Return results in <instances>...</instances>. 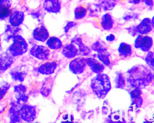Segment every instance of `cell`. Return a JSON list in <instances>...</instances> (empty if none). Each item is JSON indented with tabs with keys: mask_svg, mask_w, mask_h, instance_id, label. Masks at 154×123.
Masks as SVG:
<instances>
[{
	"mask_svg": "<svg viewBox=\"0 0 154 123\" xmlns=\"http://www.w3.org/2000/svg\"><path fill=\"white\" fill-rule=\"evenodd\" d=\"M76 25V23L74 22H68L67 25H66V26L64 28L65 31V32H66V33H67L70 28L73 27L75 26Z\"/></svg>",
	"mask_w": 154,
	"mask_h": 123,
	"instance_id": "d6a6232c",
	"label": "cell"
},
{
	"mask_svg": "<svg viewBox=\"0 0 154 123\" xmlns=\"http://www.w3.org/2000/svg\"><path fill=\"white\" fill-rule=\"evenodd\" d=\"M72 43L78 46L80 56H86L91 53V50L89 47L85 46L82 42V39L80 38L76 37L72 39Z\"/></svg>",
	"mask_w": 154,
	"mask_h": 123,
	"instance_id": "ffe728a7",
	"label": "cell"
},
{
	"mask_svg": "<svg viewBox=\"0 0 154 123\" xmlns=\"http://www.w3.org/2000/svg\"><path fill=\"white\" fill-rule=\"evenodd\" d=\"M99 5L105 10L113 9L116 4V0H98Z\"/></svg>",
	"mask_w": 154,
	"mask_h": 123,
	"instance_id": "484cf974",
	"label": "cell"
},
{
	"mask_svg": "<svg viewBox=\"0 0 154 123\" xmlns=\"http://www.w3.org/2000/svg\"><path fill=\"white\" fill-rule=\"evenodd\" d=\"M10 74L12 79L14 81L19 82H23L27 74L25 72H19L17 71H11Z\"/></svg>",
	"mask_w": 154,
	"mask_h": 123,
	"instance_id": "83f0119b",
	"label": "cell"
},
{
	"mask_svg": "<svg viewBox=\"0 0 154 123\" xmlns=\"http://www.w3.org/2000/svg\"><path fill=\"white\" fill-rule=\"evenodd\" d=\"M49 49L43 46H34L30 50V53L32 56L41 61H46L49 56Z\"/></svg>",
	"mask_w": 154,
	"mask_h": 123,
	"instance_id": "277c9868",
	"label": "cell"
},
{
	"mask_svg": "<svg viewBox=\"0 0 154 123\" xmlns=\"http://www.w3.org/2000/svg\"><path fill=\"white\" fill-rule=\"evenodd\" d=\"M86 67L85 59L78 57L72 60L69 64V69L72 73L79 74H82Z\"/></svg>",
	"mask_w": 154,
	"mask_h": 123,
	"instance_id": "52a82bcc",
	"label": "cell"
},
{
	"mask_svg": "<svg viewBox=\"0 0 154 123\" xmlns=\"http://www.w3.org/2000/svg\"><path fill=\"white\" fill-rule=\"evenodd\" d=\"M118 51L119 55L124 58L131 56L132 53L131 46L126 43H121L120 44Z\"/></svg>",
	"mask_w": 154,
	"mask_h": 123,
	"instance_id": "603a6c76",
	"label": "cell"
},
{
	"mask_svg": "<svg viewBox=\"0 0 154 123\" xmlns=\"http://www.w3.org/2000/svg\"><path fill=\"white\" fill-rule=\"evenodd\" d=\"M10 84L6 83L3 86L0 87V100H1L4 98L6 93L8 92L10 88Z\"/></svg>",
	"mask_w": 154,
	"mask_h": 123,
	"instance_id": "4dcf8cb0",
	"label": "cell"
},
{
	"mask_svg": "<svg viewBox=\"0 0 154 123\" xmlns=\"http://www.w3.org/2000/svg\"><path fill=\"white\" fill-rule=\"evenodd\" d=\"M154 26L149 18H145L136 27V30L141 34H145L150 32L152 30Z\"/></svg>",
	"mask_w": 154,
	"mask_h": 123,
	"instance_id": "5bb4252c",
	"label": "cell"
},
{
	"mask_svg": "<svg viewBox=\"0 0 154 123\" xmlns=\"http://www.w3.org/2000/svg\"><path fill=\"white\" fill-rule=\"evenodd\" d=\"M43 8L49 13H58L61 8V0H45Z\"/></svg>",
	"mask_w": 154,
	"mask_h": 123,
	"instance_id": "30bf717a",
	"label": "cell"
},
{
	"mask_svg": "<svg viewBox=\"0 0 154 123\" xmlns=\"http://www.w3.org/2000/svg\"><path fill=\"white\" fill-rule=\"evenodd\" d=\"M13 62L11 56H4L0 57V75L11 67Z\"/></svg>",
	"mask_w": 154,
	"mask_h": 123,
	"instance_id": "d6986e66",
	"label": "cell"
},
{
	"mask_svg": "<svg viewBox=\"0 0 154 123\" xmlns=\"http://www.w3.org/2000/svg\"><path fill=\"white\" fill-rule=\"evenodd\" d=\"M92 49L98 52V58L100 61H101L105 65H109L110 64L109 59L110 55L106 48L102 47L99 43H96L93 46Z\"/></svg>",
	"mask_w": 154,
	"mask_h": 123,
	"instance_id": "9c48e42d",
	"label": "cell"
},
{
	"mask_svg": "<svg viewBox=\"0 0 154 123\" xmlns=\"http://www.w3.org/2000/svg\"><path fill=\"white\" fill-rule=\"evenodd\" d=\"M141 0H128V2L131 4H139Z\"/></svg>",
	"mask_w": 154,
	"mask_h": 123,
	"instance_id": "e575fe53",
	"label": "cell"
},
{
	"mask_svg": "<svg viewBox=\"0 0 154 123\" xmlns=\"http://www.w3.org/2000/svg\"><path fill=\"white\" fill-rule=\"evenodd\" d=\"M47 45L51 49H59L62 48L63 44L60 39L56 37H51L48 40Z\"/></svg>",
	"mask_w": 154,
	"mask_h": 123,
	"instance_id": "d4e9b609",
	"label": "cell"
},
{
	"mask_svg": "<svg viewBox=\"0 0 154 123\" xmlns=\"http://www.w3.org/2000/svg\"><path fill=\"white\" fill-rule=\"evenodd\" d=\"M115 39V37L113 35V34H111L109 35L108 36L106 37V39L108 41H112L114 40Z\"/></svg>",
	"mask_w": 154,
	"mask_h": 123,
	"instance_id": "d590c367",
	"label": "cell"
},
{
	"mask_svg": "<svg viewBox=\"0 0 154 123\" xmlns=\"http://www.w3.org/2000/svg\"><path fill=\"white\" fill-rule=\"evenodd\" d=\"M1 36H0V50H2L1 43Z\"/></svg>",
	"mask_w": 154,
	"mask_h": 123,
	"instance_id": "8d00e7d4",
	"label": "cell"
},
{
	"mask_svg": "<svg viewBox=\"0 0 154 123\" xmlns=\"http://www.w3.org/2000/svg\"><path fill=\"white\" fill-rule=\"evenodd\" d=\"M146 61L149 67L154 70V53L153 52H150L147 54L146 56Z\"/></svg>",
	"mask_w": 154,
	"mask_h": 123,
	"instance_id": "f546056e",
	"label": "cell"
},
{
	"mask_svg": "<svg viewBox=\"0 0 154 123\" xmlns=\"http://www.w3.org/2000/svg\"><path fill=\"white\" fill-rule=\"evenodd\" d=\"M27 88L22 84H20L14 87V93L17 99V103L18 105L26 103L29 99V96L27 95Z\"/></svg>",
	"mask_w": 154,
	"mask_h": 123,
	"instance_id": "ba28073f",
	"label": "cell"
},
{
	"mask_svg": "<svg viewBox=\"0 0 154 123\" xmlns=\"http://www.w3.org/2000/svg\"><path fill=\"white\" fill-rule=\"evenodd\" d=\"M153 45V40L150 37L139 35L135 40V46L140 48L144 52H148L150 50Z\"/></svg>",
	"mask_w": 154,
	"mask_h": 123,
	"instance_id": "8992f818",
	"label": "cell"
},
{
	"mask_svg": "<svg viewBox=\"0 0 154 123\" xmlns=\"http://www.w3.org/2000/svg\"><path fill=\"white\" fill-rule=\"evenodd\" d=\"M91 87L98 98H103L111 88L109 78L106 74H99L92 80Z\"/></svg>",
	"mask_w": 154,
	"mask_h": 123,
	"instance_id": "7a4b0ae2",
	"label": "cell"
},
{
	"mask_svg": "<svg viewBox=\"0 0 154 123\" xmlns=\"http://www.w3.org/2000/svg\"><path fill=\"white\" fill-rule=\"evenodd\" d=\"M33 37L35 40L40 42L45 41L49 36V33L44 26L36 28L33 31Z\"/></svg>",
	"mask_w": 154,
	"mask_h": 123,
	"instance_id": "4fadbf2b",
	"label": "cell"
},
{
	"mask_svg": "<svg viewBox=\"0 0 154 123\" xmlns=\"http://www.w3.org/2000/svg\"><path fill=\"white\" fill-rule=\"evenodd\" d=\"M85 62L92 71L97 74L101 73L104 70L103 64L94 58H86L85 59Z\"/></svg>",
	"mask_w": 154,
	"mask_h": 123,
	"instance_id": "2e32d148",
	"label": "cell"
},
{
	"mask_svg": "<svg viewBox=\"0 0 154 123\" xmlns=\"http://www.w3.org/2000/svg\"><path fill=\"white\" fill-rule=\"evenodd\" d=\"M141 94V91L140 89L139 88H136L131 93V98L133 99L132 105H135L137 108L140 107L142 103L143 100L140 96Z\"/></svg>",
	"mask_w": 154,
	"mask_h": 123,
	"instance_id": "cb8c5ba5",
	"label": "cell"
},
{
	"mask_svg": "<svg viewBox=\"0 0 154 123\" xmlns=\"http://www.w3.org/2000/svg\"><path fill=\"white\" fill-rule=\"evenodd\" d=\"M63 54L67 58H72L80 55L79 49L73 43L66 45L63 50Z\"/></svg>",
	"mask_w": 154,
	"mask_h": 123,
	"instance_id": "ac0fdd59",
	"label": "cell"
},
{
	"mask_svg": "<svg viewBox=\"0 0 154 123\" xmlns=\"http://www.w3.org/2000/svg\"><path fill=\"white\" fill-rule=\"evenodd\" d=\"M146 5L152 8L153 6V0H143Z\"/></svg>",
	"mask_w": 154,
	"mask_h": 123,
	"instance_id": "836d02e7",
	"label": "cell"
},
{
	"mask_svg": "<svg viewBox=\"0 0 154 123\" xmlns=\"http://www.w3.org/2000/svg\"><path fill=\"white\" fill-rule=\"evenodd\" d=\"M13 27H11L10 26H8L4 33L5 41H8L13 36L15 35L16 33L19 31V28Z\"/></svg>",
	"mask_w": 154,
	"mask_h": 123,
	"instance_id": "4316f807",
	"label": "cell"
},
{
	"mask_svg": "<svg viewBox=\"0 0 154 123\" xmlns=\"http://www.w3.org/2000/svg\"><path fill=\"white\" fill-rule=\"evenodd\" d=\"M57 66V64L56 62H47L39 66L38 71L42 74L49 75L54 73Z\"/></svg>",
	"mask_w": 154,
	"mask_h": 123,
	"instance_id": "e0dca14e",
	"label": "cell"
},
{
	"mask_svg": "<svg viewBox=\"0 0 154 123\" xmlns=\"http://www.w3.org/2000/svg\"><path fill=\"white\" fill-rule=\"evenodd\" d=\"M11 39L13 44L8 48L9 52L11 56H20L27 51V44L21 36L15 35L11 38Z\"/></svg>",
	"mask_w": 154,
	"mask_h": 123,
	"instance_id": "3957f363",
	"label": "cell"
},
{
	"mask_svg": "<svg viewBox=\"0 0 154 123\" xmlns=\"http://www.w3.org/2000/svg\"><path fill=\"white\" fill-rule=\"evenodd\" d=\"M87 10L82 6L77 7L75 10L74 15L75 19L80 20L86 16Z\"/></svg>",
	"mask_w": 154,
	"mask_h": 123,
	"instance_id": "f1b7e54d",
	"label": "cell"
},
{
	"mask_svg": "<svg viewBox=\"0 0 154 123\" xmlns=\"http://www.w3.org/2000/svg\"><path fill=\"white\" fill-rule=\"evenodd\" d=\"M20 116L21 118L27 122L34 121L36 116L35 108L33 106L24 105L20 108Z\"/></svg>",
	"mask_w": 154,
	"mask_h": 123,
	"instance_id": "5b68a950",
	"label": "cell"
},
{
	"mask_svg": "<svg viewBox=\"0 0 154 123\" xmlns=\"http://www.w3.org/2000/svg\"><path fill=\"white\" fill-rule=\"evenodd\" d=\"M11 123H18L21 122V117L20 116V109L17 103H11V106L9 111Z\"/></svg>",
	"mask_w": 154,
	"mask_h": 123,
	"instance_id": "7c38bea8",
	"label": "cell"
},
{
	"mask_svg": "<svg viewBox=\"0 0 154 123\" xmlns=\"http://www.w3.org/2000/svg\"><path fill=\"white\" fill-rule=\"evenodd\" d=\"M117 87L122 88L125 86V79L122 74H120L118 77V81L117 82Z\"/></svg>",
	"mask_w": 154,
	"mask_h": 123,
	"instance_id": "1f68e13d",
	"label": "cell"
},
{
	"mask_svg": "<svg viewBox=\"0 0 154 123\" xmlns=\"http://www.w3.org/2000/svg\"><path fill=\"white\" fill-rule=\"evenodd\" d=\"M114 24V21L112 16L109 13L105 14L101 18V25L104 30H109L112 28Z\"/></svg>",
	"mask_w": 154,
	"mask_h": 123,
	"instance_id": "44dd1931",
	"label": "cell"
},
{
	"mask_svg": "<svg viewBox=\"0 0 154 123\" xmlns=\"http://www.w3.org/2000/svg\"><path fill=\"white\" fill-rule=\"evenodd\" d=\"M127 80L131 86L141 89L152 81L153 75L149 69L142 65L134 66L129 70Z\"/></svg>",
	"mask_w": 154,
	"mask_h": 123,
	"instance_id": "6da1fadb",
	"label": "cell"
},
{
	"mask_svg": "<svg viewBox=\"0 0 154 123\" xmlns=\"http://www.w3.org/2000/svg\"><path fill=\"white\" fill-rule=\"evenodd\" d=\"M11 7V0H0V19L3 20L10 16Z\"/></svg>",
	"mask_w": 154,
	"mask_h": 123,
	"instance_id": "8fae6325",
	"label": "cell"
},
{
	"mask_svg": "<svg viewBox=\"0 0 154 123\" xmlns=\"http://www.w3.org/2000/svg\"><path fill=\"white\" fill-rule=\"evenodd\" d=\"M25 15L22 11H16L10 16L9 22L12 26L17 27L22 24Z\"/></svg>",
	"mask_w": 154,
	"mask_h": 123,
	"instance_id": "9a60e30c",
	"label": "cell"
},
{
	"mask_svg": "<svg viewBox=\"0 0 154 123\" xmlns=\"http://www.w3.org/2000/svg\"><path fill=\"white\" fill-rule=\"evenodd\" d=\"M53 84V79L51 77L46 79L40 89V93L44 97H48L50 94Z\"/></svg>",
	"mask_w": 154,
	"mask_h": 123,
	"instance_id": "7402d4cb",
	"label": "cell"
}]
</instances>
